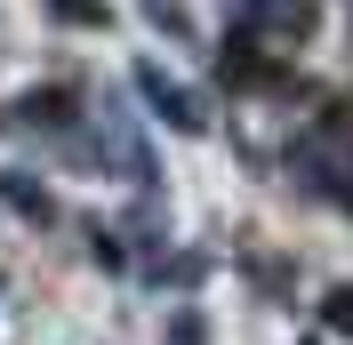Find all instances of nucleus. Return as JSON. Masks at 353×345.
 <instances>
[{
    "mask_svg": "<svg viewBox=\"0 0 353 345\" xmlns=\"http://www.w3.org/2000/svg\"><path fill=\"white\" fill-rule=\"evenodd\" d=\"M330 322H337V329H353V289H337V297H330Z\"/></svg>",
    "mask_w": 353,
    "mask_h": 345,
    "instance_id": "1",
    "label": "nucleus"
}]
</instances>
